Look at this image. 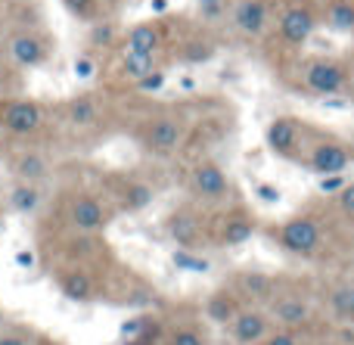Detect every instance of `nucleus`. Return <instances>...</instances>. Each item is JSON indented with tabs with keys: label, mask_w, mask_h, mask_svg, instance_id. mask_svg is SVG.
Listing matches in <instances>:
<instances>
[{
	"label": "nucleus",
	"mask_w": 354,
	"mask_h": 345,
	"mask_svg": "<svg viewBox=\"0 0 354 345\" xmlns=\"http://www.w3.org/2000/svg\"><path fill=\"white\" fill-rule=\"evenodd\" d=\"M333 215H317L314 209H305V212H295V215L283 218V221L270 224L268 227V236L283 255L289 259H299V261H311V259H320L326 252L333 240Z\"/></svg>",
	"instance_id": "f257e3e1"
},
{
	"label": "nucleus",
	"mask_w": 354,
	"mask_h": 345,
	"mask_svg": "<svg viewBox=\"0 0 354 345\" xmlns=\"http://www.w3.org/2000/svg\"><path fill=\"white\" fill-rule=\"evenodd\" d=\"M292 87L305 97L314 100H339L348 97L354 91V72L342 56H326V53H314V56H301L295 62L292 72Z\"/></svg>",
	"instance_id": "f03ea898"
},
{
	"label": "nucleus",
	"mask_w": 354,
	"mask_h": 345,
	"mask_svg": "<svg viewBox=\"0 0 354 345\" xmlns=\"http://www.w3.org/2000/svg\"><path fill=\"white\" fill-rule=\"evenodd\" d=\"M187 137H189L187 118L174 109L149 112V115L134 128L137 147H140L147 156H156V159H174V156L187 147Z\"/></svg>",
	"instance_id": "7ed1b4c3"
},
{
	"label": "nucleus",
	"mask_w": 354,
	"mask_h": 345,
	"mask_svg": "<svg viewBox=\"0 0 354 345\" xmlns=\"http://www.w3.org/2000/svg\"><path fill=\"white\" fill-rule=\"evenodd\" d=\"M115 205L103 190H68L59 203V218L68 234H106L115 218Z\"/></svg>",
	"instance_id": "20e7f679"
},
{
	"label": "nucleus",
	"mask_w": 354,
	"mask_h": 345,
	"mask_svg": "<svg viewBox=\"0 0 354 345\" xmlns=\"http://www.w3.org/2000/svg\"><path fill=\"white\" fill-rule=\"evenodd\" d=\"M299 165L314 171L317 178H330V174H348V168L354 165V143L342 140L336 134L308 124L305 134V147H301Z\"/></svg>",
	"instance_id": "39448f33"
},
{
	"label": "nucleus",
	"mask_w": 354,
	"mask_h": 345,
	"mask_svg": "<svg viewBox=\"0 0 354 345\" xmlns=\"http://www.w3.org/2000/svg\"><path fill=\"white\" fill-rule=\"evenodd\" d=\"M50 106L35 97H0V137L12 143H28L44 134Z\"/></svg>",
	"instance_id": "423d86ee"
},
{
	"label": "nucleus",
	"mask_w": 354,
	"mask_h": 345,
	"mask_svg": "<svg viewBox=\"0 0 354 345\" xmlns=\"http://www.w3.org/2000/svg\"><path fill=\"white\" fill-rule=\"evenodd\" d=\"M162 230L174 243V249L202 252L205 246H212V209H202L193 199H187L162 218Z\"/></svg>",
	"instance_id": "0eeeda50"
},
{
	"label": "nucleus",
	"mask_w": 354,
	"mask_h": 345,
	"mask_svg": "<svg viewBox=\"0 0 354 345\" xmlns=\"http://www.w3.org/2000/svg\"><path fill=\"white\" fill-rule=\"evenodd\" d=\"M187 193L202 209H221V205L236 203V190H233L230 174L214 159H208V156H202V159H196L193 165H189Z\"/></svg>",
	"instance_id": "6e6552de"
},
{
	"label": "nucleus",
	"mask_w": 354,
	"mask_h": 345,
	"mask_svg": "<svg viewBox=\"0 0 354 345\" xmlns=\"http://www.w3.org/2000/svg\"><path fill=\"white\" fill-rule=\"evenodd\" d=\"M56 53V41L50 37V31H44L41 25H22L12 28L3 41V56L12 68L19 72H35L44 68Z\"/></svg>",
	"instance_id": "1a4fd4ad"
},
{
	"label": "nucleus",
	"mask_w": 354,
	"mask_h": 345,
	"mask_svg": "<svg viewBox=\"0 0 354 345\" xmlns=\"http://www.w3.org/2000/svg\"><path fill=\"white\" fill-rule=\"evenodd\" d=\"M268 317L274 321V327L280 330H301L311 333L314 321H317V302L311 299V292L299 290V286H286V280L280 277L274 299L264 305Z\"/></svg>",
	"instance_id": "9d476101"
},
{
	"label": "nucleus",
	"mask_w": 354,
	"mask_h": 345,
	"mask_svg": "<svg viewBox=\"0 0 354 345\" xmlns=\"http://www.w3.org/2000/svg\"><path fill=\"white\" fill-rule=\"evenodd\" d=\"M258 218L249 205L236 203L212 209V246L214 249H239L258 234Z\"/></svg>",
	"instance_id": "9b49d317"
},
{
	"label": "nucleus",
	"mask_w": 354,
	"mask_h": 345,
	"mask_svg": "<svg viewBox=\"0 0 354 345\" xmlns=\"http://www.w3.org/2000/svg\"><path fill=\"white\" fill-rule=\"evenodd\" d=\"M305 134H308V122L299 115H277L268 122L264 128V143L268 149L283 162L299 165L301 147H305Z\"/></svg>",
	"instance_id": "f8f14e48"
},
{
	"label": "nucleus",
	"mask_w": 354,
	"mask_h": 345,
	"mask_svg": "<svg viewBox=\"0 0 354 345\" xmlns=\"http://www.w3.org/2000/svg\"><path fill=\"white\" fill-rule=\"evenodd\" d=\"M66 124L75 131V134H87V131L100 128L109 115V103H106L103 91H81L75 97H68L66 103L59 106Z\"/></svg>",
	"instance_id": "ddd939ff"
},
{
	"label": "nucleus",
	"mask_w": 354,
	"mask_h": 345,
	"mask_svg": "<svg viewBox=\"0 0 354 345\" xmlns=\"http://www.w3.org/2000/svg\"><path fill=\"white\" fill-rule=\"evenodd\" d=\"M53 280H56V290L75 305H91L103 296V280L93 268H84V265H59L53 271Z\"/></svg>",
	"instance_id": "4468645a"
},
{
	"label": "nucleus",
	"mask_w": 354,
	"mask_h": 345,
	"mask_svg": "<svg viewBox=\"0 0 354 345\" xmlns=\"http://www.w3.org/2000/svg\"><path fill=\"white\" fill-rule=\"evenodd\" d=\"M317 25H320V12L311 3H289L283 6L280 19H277V37H280L283 47L299 50L314 37Z\"/></svg>",
	"instance_id": "2eb2a0df"
},
{
	"label": "nucleus",
	"mask_w": 354,
	"mask_h": 345,
	"mask_svg": "<svg viewBox=\"0 0 354 345\" xmlns=\"http://www.w3.org/2000/svg\"><path fill=\"white\" fill-rule=\"evenodd\" d=\"M103 193L109 196V203L115 205V212H128V215H137V212L149 209V203L156 199L153 184L134 178V174H109L103 184Z\"/></svg>",
	"instance_id": "dca6fc26"
},
{
	"label": "nucleus",
	"mask_w": 354,
	"mask_h": 345,
	"mask_svg": "<svg viewBox=\"0 0 354 345\" xmlns=\"http://www.w3.org/2000/svg\"><path fill=\"white\" fill-rule=\"evenodd\" d=\"M6 171L12 174V180H22V184H44L53 171V159L47 156V149L35 143H19L16 149L6 153Z\"/></svg>",
	"instance_id": "f3484780"
},
{
	"label": "nucleus",
	"mask_w": 354,
	"mask_h": 345,
	"mask_svg": "<svg viewBox=\"0 0 354 345\" xmlns=\"http://www.w3.org/2000/svg\"><path fill=\"white\" fill-rule=\"evenodd\" d=\"M230 345H261L274 333V321L268 317L264 308H255V305H245L236 317L230 321V327L224 330Z\"/></svg>",
	"instance_id": "a211bd4d"
},
{
	"label": "nucleus",
	"mask_w": 354,
	"mask_h": 345,
	"mask_svg": "<svg viewBox=\"0 0 354 345\" xmlns=\"http://www.w3.org/2000/svg\"><path fill=\"white\" fill-rule=\"evenodd\" d=\"M227 286L236 292L243 305L264 308V305L274 299L277 286H280V277H274V274H268V271H236L227 280Z\"/></svg>",
	"instance_id": "6ab92c4d"
},
{
	"label": "nucleus",
	"mask_w": 354,
	"mask_h": 345,
	"mask_svg": "<svg viewBox=\"0 0 354 345\" xmlns=\"http://www.w3.org/2000/svg\"><path fill=\"white\" fill-rule=\"evenodd\" d=\"M171 44V35L165 31L162 22H137L124 31L122 37V47L124 53H140V56H162L165 59V47Z\"/></svg>",
	"instance_id": "aec40b11"
},
{
	"label": "nucleus",
	"mask_w": 354,
	"mask_h": 345,
	"mask_svg": "<svg viewBox=\"0 0 354 345\" xmlns=\"http://www.w3.org/2000/svg\"><path fill=\"white\" fill-rule=\"evenodd\" d=\"M270 19H274V10L268 0H239L233 6V28L249 41L264 37V31L270 28Z\"/></svg>",
	"instance_id": "412c9836"
},
{
	"label": "nucleus",
	"mask_w": 354,
	"mask_h": 345,
	"mask_svg": "<svg viewBox=\"0 0 354 345\" xmlns=\"http://www.w3.org/2000/svg\"><path fill=\"white\" fill-rule=\"evenodd\" d=\"M243 308H245V305L239 302V296L224 283V286H218V290H212L205 296V302H202V321L212 324V327L227 330V327H230V321Z\"/></svg>",
	"instance_id": "4be33fe9"
},
{
	"label": "nucleus",
	"mask_w": 354,
	"mask_h": 345,
	"mask_svg": "<svg viewBox=\"0 0 354 345\" xmlns=\"http://www.w3.org/2000/svg\"><path fill=\"white\" fill-rule=\"evenodd\" d=\"M324 311L333 324H354V280H330L324 290Z\"/></svg>",
	"instance_id": "5701e85b"
},
{
	"label": "nucleus",
	"mask_w": 354,
	"mask_h": 345,
	"mask_svg": "<svg viewBox=\"0 0 354 345\" xmlns=\"http://www.w3.org/2000/svg\"><path fill=\"white\" fill-rule=\"evenodd\" d=\"M162 66H165V59H162V56H140V53H124V50H118V56H115V78L122 81V84L134 87L140 78L153 75L156 68H162Z\"/></svg>",
	"instance_id": "b1692460"
},
{
	"label": "nucleus",
	"mask_w": 354,
	"mask_h": 345,
	"mask_svg": "<svg viewBox=\"0 0 354 345\" xmlns=\"http://www.w3.org/2000/svg\"><path fill=\"white\" fill-rule=\"evenodd\" d=\"M122 37L124 31L118 28L112 19H100V22H93L91 28H87V41L84 47L91 50V53H109V50H118L122 47Z\"/></svg>",
	"instance_id": "393cba45"
},
{
	"label": "nucleus",
	"mask_w": 354,
	"mask_h": 345,
	"mask_svg": "<svg viewBox=\"0 0 354 345\" xmlns=\"http://www.w3.org/2000/svg\"><path fill=\"white\" fill-rule=\"evenodd\" d=\"M162 345H212V333L202 321H177L165 327Z\"/></svg>",
	"instance_id": "a878e982"
},
{
	"label": "nucleus",
	"mask_w": 354,
	"mask_h": 345,
	"mask_svg": "<svg viewBox=\"0 0 354 345\" xmlns=\"http://www.w3.org/2000/svg\"><path fill=\"white\" fill-rule=\"evenodd\" d=\"M6 203L16 215H35L44 203V184H22V180H12L10 193H6Z\"/></svg>",
	"instance_id": "bb28decb"
},
{
	"label": "nucleus",
	"mask_w": 354,
	"mask_h": 345,
	"mask_svg": "<svg viewBox=\"0 0 354 345\" xmlns=\"http://www.w3.org/2000/svg\"><path fill=\"white\" fill-rule=\"evenodd\" d=\"M218 53V44L212 37H202V35H193V37H183L180 47L174 50V56L183 62V66H205V62L214 59Z\"/></svg>",
	"instance_id": "cd10ccee"
},
{
	"label": "nucleus",
	"mask_w": 354,
	"mask_h": 345,
	"mask_svg": "<svg viewBox=\"0 0 354 345\" xmlns=\"http://www.w3.org/2000/svg\"><path fill=\"white\" fill-rule=\"evenodd\" d=\"M324 22L333 31H354V3L351 0H330L324 10Z\"/></svg>",
	"instance_id": "c85d7f7f"
},
{
	"label": "nucleus",
	"mask_w": 354,
	"mask_h": 345,
	"mask_svg": "<svg viewBox=\"0 0 354 345\" xmlns=\"http://www.w3.org/2000/svg\"><path fill=\"white\" fill-rule=\"evenodd\" d=\"M330 215H333V221H342L345 227H354V178L348 180V187L339 196L330 199Z\"/></svg>",
	"instance_id": "c756f323"
},
{
	"label": "nucleus",
	"mask_w": 354,
	"mask_h": 345,
	"mask_svg": "<svg viewBox=\"0 0 354 345\" xmlns=\"http://www.w3.org/2000/svg\"><path fill=\"white\" fill-rule=\"evenodd\" d=\"M62 6L68 10V16L78 19V22H100V19H106L103 12V0H62Z\"/></svg>",
	"instance_id": "7c9ffc66"
},
{
	"label": "nucleus",
	"mask_w": 354,
	"mask_h": 345,
	"mask_svg": "<svg viewBox=\"0 0 354 345\" xmlns=\"http://www.w3.org/2000/svg\"><path fill=\"white\" fill-rule=\"evenodd\" d=\"M41 333L28 324H16V321H6L3 330H0V345H37Z\"/></svg>",
	"instance_id": "2f4dec72"
},
{
	"label": "nucleus",
	"mask_w": 354,
	"mask_h": 345,
	"mask_svg": "<svg viewBox=\"0 0 354 345\" xmlns=\"http://www.w3.org/2000/svg\"><path fill=\"white\" fill-rule=\"evenodd\" d=\"M171 261H174L177 271H189V274H208L212 271V261H208L202 252H193V249H174Z\"/></svg>",
	"instance_id": "473e14b6"
},
{
	"label": "nucleus",
	"mask_w": 354,
	"mask_h": 345,
	"mask_svg": "<svg viewBox=\"0 0 354 345\" xmlns=\"http://www.w3.org/2000/svg\"><path fill=\"white\" fill-rule=\"evenodd\" d=\"M261 345H311V333H301V330H280V327H274V333H270Z\"/></svg>",
	"instance_id": "72a5a7b5"
},
{
	"label": "nucleus",
	"mask_w": 354,
	"mask_h": 345,
	"mask_svg": "<svg viewBox=\"0 0 354 345\" xmlns=\"http://www.w3.org/2000/svg\"><path fill=\"white\" fill-rule=\"evenodd\" d=\"M100 56L97 53H91V50H84L81 56H75V78L78 81H91L93 75L100 72Z\"/></svg>",
	"instance_id": "f704fd0d"
},
{
	"label": "nucleus",
	"mask_w": 354,
	"mask_h": 345,
	"mask_svg": "<svg viewBox=\"0 0 354 345\" xmlns=\"http://www.w3.org/2000/svg\"><path fill=\"white\" fill-rule=\"evenodd\" d=\"M165 84H168V72H165V66H162V68H156L153 75L140 78L134 87H131V91H134V93H159Z\"/></svg>",
	"instance_id": "c9c22d12"
},
{
	"label": "nucleus",
	"mask_w": 354,
	"mask_h": 345,
	"mask_svg": "<svg viewBox=\"0 0 354 345\" xmlns=\"http://www.w3.org/2000/svg\"><path fill=\"white\" fill-rule=\"evenodd\" d=\"M348 174H330V178H320L317 180V193L320 196H326V199H333V196H339V193L348 187Z\"/></svg>",
	"instance_id": "e433bc0d"
},
{
	"label": "nucleus",
	"mask_w": 354,
	"mask_h": 345,
	"mask_svg": "<svg viewBox=\"0 0 354 345\" xmlns=\"http://www.w3.org/2000/svg\"><path fill=\"white\" fill-rule=\"evenodd\" d=\"M199 16L202 22H218L224 16V0H199Z\"/></svg>",
	"instance_id": "4c0bfd02"
},
{
	"label": "nucleus",
	"mask_w": 354,
	"mask_h": 345,
	"mask_svg": "<svg viewBox=\"0 0 354 345\" xmlns=\"http://www.w3.org/2000/svg\"><path fill=\"white\" fill-rule=\"evenodd\" d=\"M255 196L261 199L264 205H280L283 190L280 187H274V184H255Z\"/></svg>",
	"instance_id": "58836bf2"
},
{
	"label": "nucleus",
	"mask_w": 354,
	"mask_h": 345,
	"mask_svg": "<svg viewBox=\"0 0 354 345\" xmlns=\"http://www.w3.org/2000/svg\"><path fill=\"white\" fill-rule=\"evenodd\" d=\"M330 339L339 345H354V324H333Z\"/></svg>",
	"instance_id": "ea45409f"
},
{
	"label": "nucleus",
	"mask_w": 354,
	"mask_h": 345,
	"mask_svg": "<svg viewBox=\"0 0 354 345\" xmlns=\"http://www.w3.org/2000/svg\"><path fill=\"white\" fill-rule=\"evenodd\" d=\"M16 265L19 268H31V265H35V255H31V252H19L16 255Z\"/></svg>",
	"instance_id": "a19ab883"
},
{
	"label": "nucleus",
	"mask_w": 354,
	"mask_h": 345,
	"mask_svg": "<svg viewBox=\"0 0 354 345\" xmlns=\"http://www.w3.org/2000/svg\"><path fill=\"white\" fill-rule=\"evenodd\" d=\"M37 345H66V342H59V339H50V336H41V339H37Z\"/></svg>",
	"instance_id": "79ce46f5"
},
{
	"label": "nucleus",
	"mask_w": 354,
	"mask_h": 345,
	"mask_svg": "<svg viewBox=\"0 0 354 345\" xmlns=\"http://www.w3.org/2000/svg\"><path fill=\"white\" fill-rule=\"evenodd\" d=\"M311 345H339V342H333V339H330V336H324V339H314Z\"/></svg>",
	"instance_id": "37998d69"
},
{
	"label": "nucleus",
	"mask_w": 354,
	"mask_h": 345,
	"mask_svg": "<svg viewBox=\"0 0 354 345\" xmlns=\"http://www.w3.org/2000/svg\"><path fill=\"white\" fill-rule=\"evenodd\" d=\"M3 324H6V321H3V317H0V330H3Z\"/></svg>",
	"instance_id": "c03bdc74"
},
{
	"label": "nucleus",
	"mask_w": 354,
	"mask_h": 345,
	"mask_svg": "<svg viewBox=\"0 0 354 345\" xmlns=\"http://www.w3.org/2000/svg\"><path fill=\"white\" fill-rule=\"evenodd\" d=\"M0 53H3V47H0Z\"/></svg>",
	"instance_id": "a18cd8bd"
},
{
	"label": "nucleus",
	"mask_w": 354,
	"mask_h": 345,
	"mask_svg": "<svg viewBox=\"0 0 354 345\" xmlns=\"http://www.w3.org/2000/svg\"><path fill=\"white\" fill-rule=\"evenodd\" d=\"M0 143H3V137H0Z\"/></svg>",
	"instance_id": "49530a36"
}]
</instances>
